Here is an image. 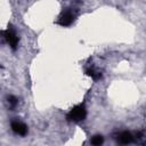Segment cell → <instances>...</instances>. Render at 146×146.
I'll return each mask as SVG.
<instances>
[{
	"instance_id": "6",
	"label": "cell",
	"mask_w": 146,
	"mask_h": 146,
	"mask_svg": "<svg viewBox=\"0 0 146 146\" xmlns=\"http://www.w3.org/2000/svg\"><path fill=\"white\" fill-rule=\"evenodd\" d=\"M86 73H87L89 76H91L94 80H99V79L102 78V73L98 72V71H96V70L92 68V67L87 68V70H86Z\"/></svg>"
},
{
	"instance_id": "8",
	"label": "cell",
	"mask_w": 146,
	"mask_h": 146,
	"mask_svg": "<svg viewBox=\"0 0 146 146\" xmlns=\"http://www.w3.org/2000/svg\"><path fill=\"white\" fill-rule=\"evenodd\" d=\"M8 102H9V104H10V106L14 107V106L17 104V98L14 97V96H9V97H8Z\"/></svg>"
},
{
	"instance_id": "7",
	"label": "cell",
	"mask_w": 146,
	"mask_h": 146,
	"mask_svg": "<svg viewBox=\"0 0 146 146\" xmlns=\"http://www.w3.org/2000/svg\"><path fill=\"white\" fill-rule=\"evenodd\" d=\"M103 141H104V138L100 135H96L91 138V144L92 145H100V144H103Z\"/></svg>"
},
{
	"instance_id": "3",
	"label": "cell",
	"mask_w": 146,
	"mask_h": 146,
	"mask_svg": "<svg viewBox=\"0 0 146 146\" xmlns=\"http://www.w3.org/2000/svg\"><path fill=\"white\" fill-rule=\"evenodd\" d=\"M74 13L71 10V9H65V10H63V13L60 14V16H59V18H58V24L60 25V26H68V25H71L72 23H73V21H74Z\"/></svg>"
},
{
	"instance_id": "1",
	"label": "cell",
	"mask_w": 146,
	"mask_h": 146,
	"mask_svg": "<svg viewBox=\"0 0 146 146\" xmlns=\"http://www.w3.org/2000/svg\"><path fill=\"white\" fill-rule=\"evenodd\" d=\"M86 115L87 110L84 107V104H79L67 113V120L71 122H80L86 119Z\"/></svg>"
},
{
	"instance_id": "5",
	"label": "cell",
	"mask_w": 146,
	"mask_h": 146,
	"mask_svg": "<svg viewBox=\"0 0 146 146\" xmlns=\"http://www.w3.org/2000/svg\"><path fill=\"white\" fill-rule=\"evenodd\" d=\"M117 140L121 143V144H128V143H131L132 141V135L128 131H123L121 133H119L117 136Z\"/></svg>"
},
{
	"instance_id": "4",
	"label": "cell",
	"mask_w": 146,
	"mask_h": 146,
	"mask_svg": "<svg viewBox=\"0 0 146 146\" xmlns=\"http://www.w3.org/2000/svg\"><path fill=\"white\" fill-rule=\"evenodd\" d=\"M11 129L13 131L16 133V135H19V136H25L27 133V127L25 123H23L22 121L19 120H13L11 123Z\"/></svg>"
},
{
	"instance_id": "2",
	"label": "cell",
	"mask_w": 146,
	"mask_h": 146,
	"mask_svg": "<svg viewBox=\"0 0 146 146\" xmlns=\"http://www.w3.org/2000/svg\"><path fill=\"white\" fill-rule=\"evenodd\" d=\"M3 38L6 39V41L10 46V48L13 50H16L17 44H18V36L11 26H8V29L6 31H3Z\"/></svg>"
}]
</instances>
